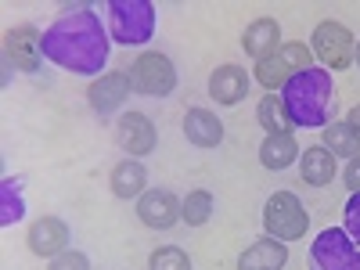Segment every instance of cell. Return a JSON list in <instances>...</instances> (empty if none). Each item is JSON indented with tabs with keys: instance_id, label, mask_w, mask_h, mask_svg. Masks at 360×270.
<instances>
[{
	"instance_id": "1",
	"label": "cell",
	"mask_w": 360,
	"mask_h": 270,
	"mask_svg": "<svg viewBox=\"0 0 360 270\" xmlns=\"http://www.w3.org/2000/svg\"><path fill=\"white\" fill-rule=\"evenodd\" d=\"M108 54H112L108 25H101V18L90 8H76L44 29V58L65 72L105 76L101 69L108 65Z\"/></svg>"
},
{
	"instance_id": "2",
	"label": "cell",
	"mask_w": 360,
	"mask_h": 270,
	"mask_svg": "<svg viewBox=\"0 0 360 270\" xmlns=\"http://www.w3.org/2000/svg\"><path fill=\"white\" fill-rule=\"evenodd\" d=\"M281 105H285V115H288L292 130H324L328 123H335L339 94H335L332 72L317 69V65L299 72L295 79L285 83Z\"/></svg>"
},
{
	"instance_id": "3",
	"label": "cell",
	"mask_w": 360,
	"mask_h": 270,
	"mask_svg": "<svg viewBox=\"0 0 360 270\" xmlns=\"http://www.w3.org/2000/svg\"><path fill=\"white\" fill-rule=\"evenodd\" d=\"M108 37L112 44L141 47L155 37V4L152 0H112L108 4Z\"/></svg>"
},
{
	"instance_id": "4",
	"label": "cell",
	"mask_w": 360,
	"mask_h": 270,
	"mask_svg": "<svg viewBox=\"0 0 360 270\" xmlns=\"http://www.w3.org/2000/svg\"><path fill=\"white\" fill-rule=\"evenodd\" d=\"M307 69H314V51H310V44L288 40V44H281L270 58L256 62V83L266 90V94H281L285 83L295 79L299 72H307Z\"/></svg>"
},
{
	"instance_id": "5",
	"label": "cell",
	"mask_w": 360,
	"mask_h": 270,
	"mask_svg": "<svg viewBox=\"0 0 360 270\" xmlns=\"http://www.w3.org/2000/svg\"><path fill=\"white\" fill-rule=\"evenodd\" d=\"M263 231L278 242H299L310 231V213L292 191H274L263 205Z\"/></svg>"
},
{
	"instance_id": "6",
	"label": "cell",
	"mask_w": 360,
	"mask_h": 270,
	"mask_svg": "<svg viewBox=\"0 0 360 270\" xmlns=\"http://www.w3.org/2000/svg\"><path fill=\"white\" fill-rule=\"evenodd\" d=\"M127 76H130L134 94H144V98H169L176 90V65L162 51H144Z\"/></svg>"
},
{
	"instance_id": "7",
	"label": "cell",
	"mask_w": 360,
	"mask_h": 270,
	"mask_svg": "<svg viewBox=\"0 0 360 270\" xmlns=\"http://www.w3.org/2000/svg\"><path fill=\"white\" fill-rule=\"evenodd\" d=\"M310 51L314 58L324 65V69H332V72H342L353 65V54H356V37L349 33V29L342 22H321L314 29V37H310Z\"/></svg>"
},
{
	"instance_id": "8",
	"label": "cell",
	"mask_w": 360,
	"mask_h": 270,
	"mask_svg": "<svg viewBox=\"0 0 360 270\" xmlns=\"http://www.w3.org/2000/svg\"><path fill=\"white\" fill-rule=\"evenodd\" d=\"M310 270H360V245L346 227H328L310 245Z\"/></svg>"
},
{
	"instance_id": "9",
	"label": "cell",
	"mask_w": 360,
	"mask_h": 270,
	"mask_svg": "<svg viewBox=\"0 0 360 270\" xmlns=\"http://www.w3.org/2000/svg\"><path fill=\"white\" fill-rule=\"evenodd\" d=\"M4 65L18 72H40L44 65V33L37 25H15L4 37Z\"/></svg>"
},
{
	"instance_id": "10",
	"label": "cell",
	"mask_w": 360,
	"mask_h": 270,
	"mask_svg": "<svg viewBox=\"0 0 360 270\" xmlns=\"http://www.w3.org/2000/svg\"><path fill=\"white\" fill-rule=\"evenodd\" d=\"M115 144H119V152H127V159L152 155L159 144V130L144 112H123L115 123Z\"/></svg>"
},
{
	"instance_id": "11",
	"label": "cell",
	"mask_w": 360,
	"mask_h": 270,
	"mask_svg": "<svg viewBox=\"0 0 360 270\" xmlns=\"http://www.w3.org/2000/svg\"><path fill=\"white\" fill-rule=\"evenodd\" d=\"M137 220L152 231H169L180 220V198L169 188H148L137 198Z\"/></svg>"
},
{
	"instance_id": "12",
	"label": "cell",
	"mask_w": 360,
	"mask_h": 270,
	"mask_svg": "<svg viewBox=\"0 0 360 270\" xmlns=\"http://www.w3.org/2000/svg\"><path fill=\"white\" fill-rule=\"evenodd\" d=\"M25 242H29V252L33 256L54 259V256H62L69 249L72 231H69V224L62 217H40V220H33V227H29Z\"/></svg>"
},
{
	"instance_id": "13",
	"label": "cell",
	"mask_w": 360,
	"mask_h": 270,
	"mask_svg": "<svg viewBox=\"0 0 360 270\" xmlns=\"http://www.w3.org/2000/svg\"><path fill=\"white\" fill-rule=\"evenodd\" d=\"M130 76L127 72H105V76H98L94 83L86 86V101H90V108H94L101 119H108V115H115L119 108L127 105V98H130Z\"/></svg>"
},
{
	"instance_id": "14",
	"label": "cell",
	"mask_w": 360,
	"mask_h": 270,
	"mask_svg": "<svg viewBox=\"0 0 360 270\" xmlns=\"http://www.w3.org/2000/svg\"><path fill=\"white\" fill-rule=\"evenodd\" d=\"M249 83L252 79L242 65H220V69H213V76H209V98H213L217 105H224V108H231L238 101H245Z\"/></svg>"
},
{
	"instance_id": "15",
	"label": "cell",
	"mask_w": 360,
	"mask_h": 270,
	"mask_svg": "<svg viewBox=\"0 0 360 270\" xmlns=\"http://www.w3.org/2000/svg\"><path fill=\"white\" fill-rule=\"evenodd\" d=\"M288 263V245L278 242V238H256V242L238 256V270H285Z\"/></svg>"
},
{
	"instance_id": "16",
	"label": "cell",
	"mask_w": 360,
	"mask_h": 270,
	"mask_svg": "<svg viewBox=\"0 0 360 270\" xmlns=\"http://www.w3.org/2000/svg\"><path fill=\"white\" fill-rule=\"evenodd\" d=\"M281 25L278 18H256L245 25V33H242V47L245 54L252 58V62H263V58H270L278 47H281Z\"/></svg>"
},
{
	"instance_id": "17",
	"label": "cell",
	"mask_w": 360,
	"mask_h": 270,
	"mask_svg": "<svg viewBox=\"0 0 360 270\" xmlns=\"http://www.w3.org/2000/svg\"><path fill=\"white\" fill-rule=\"evenodd\" d=\"M108 188H112L115 198H123V202L141 198V195L148 191V169H144V162H141V159L115 162L112 173H108Z\"/></svg>"
},
{
	"instance_id": "18",
	"label": "cell",
	"mask_w": 360,
	"mask_h": 270,
	"mask_svg": "<svg viewBox=\"0 0 360 270\" xmlns=\"http://www.w3.org/2000/svg\"><path fill=\"white\" fill-rule=\"evenodd\" d=\"M335 173H339V162L324 144H314L299 155V176H303V184H310V188H328L335 180Z\"/></svg>"
},
{
	"instance_id": "19",
	"label": "cell",
	"mask_w": 360,
	"mask_h": 270,
	"mask_svg": "<svg viewBox=\"0 0 360 270\" xmlns=\"http://www.w3.org/2000/svg\"><path fill=\"white\" fill-rule=\"evenodd\" d=\"M184 137L195 148H217V144H224V123L217 119V112H209V108H188Z\"/></svg>"
},
{
	"instance_id": "20",
	"label": "cell",
	"mask_w": 360,
	"mask_h": 270,
	"mask_svg": "<svg viewBox=\"0 0 360 270\" xmlns=\"http://www.w3.org/2000/svg\"><path fill=\"white\" fill-rule=\"evenodd\" d=\"M299 144H295V134L288 130V134H266L263 137V144H259V162L266 166V169H274V173H281V169H288L292 162H299Z\"/></svg>"
},
{
	"instance_id": "21",
	"label": "cell",
	"mask_w": 360,
	"mask_h": 270,
	"mask_svg": "<svg viewBox=\"0 0 360 270\" xmlns=\"http://www.w3.org/2000/svg\"><path fill=\"white\" fill-rule=\"evenodd\" d=\"M324 148L332 152L335 159L342 155V159H353V155H360V134L346 123V119H335V123H328L324 130Z\"/></svg>"
},
{
	"instance_id": "22",
	"label": "cell",
	"mask_w": 360,
	"mask_h": 270,
	"mask_svg": "<svg viewBox=\"0 0 360 270\" xmlns=\"http://www.w3.org/2000/svg\"><path fill=\"white\" fill-rule=\"evenodd\" d=\"M213 213H217V198L205 188L188 191V198L180 202V220H184L188 227H205L209 220H213Z\"/></svg>"
},
{
	"instance_id": "23",
	"label": "cell",
	"mask_w": 360,
	"mask_h": 270,
	"mask_svg": "<svg viewBox=\"0 0 360 270\" xmlns=\"http://www.w3.org/2000/svg\"><path fill=\"white\" fill-rule=\"evenodd\" d=\"M256 123H259L266 134H288V130H292L288 115H285V105H281V94L259 98V105H256Z\"/></svg>"
},
{
	"instance_id": "24",
	"label": "cell",
	"mask_w": 360,
	"mask_h": 270,
	"mask_svg": "<svg viewBox=\"0 0 360 270\" xmlns=\"http://www.w3.org/2000/svg\"><path fill=\"white\" fill-rule=\"evenodd\" d=\"M25 217V198H22V184L15 176H4V184H0V224L11 227Z\"/></svg>"
},
{
	"instance_id": "25",
	"label": "cell",
	"mask_w": 360,
	"mask_h": 270,
	"mask_svg": "<svg viewBox=\"0 0 360 270\" xmlns=\"http://www.w3.org/2000/svg\"><path fill=\"white\" fill-rule=\"evenodd\" d=\"M148 270H191V256L180 245H162L148 259Z\"/></svg>"
},
{
	"instance_id": "26",
	"label": "cell",
	"mask_w": 360,
	"mask_h": 270,
	"mask_svg": "<svg viewBox=\"0 0 360 270\" xmlns=\"http://www.w3.org/2000/svg\"><path fill=\"white\" fill-rule=\"evenodd\" d=\"M47 270H90V256L79 249H65L62 256H54L47 263Z\"/></svg>"
},
{
	"instance_id": "27",
	"label": "cell",
	"mask_w": 360,
	"mask_h": 270,
	"mask_svg": "<svg viewBox=\"0 0 360 270\" xmlns=\"http://www.w3.org/2000/svg\"><path fill=\"white\" fill-rule=\"evenodd\" d=\"M342 227H346V234L353 238V242L360 245V191L349 195V202L342 209Z\"/></svg>"
},
{
	"instance_id": "28",
	"label": "cell",
	"mask_w": 360,
	"mask_h": 270,
	"mask_svg": "<svg viewBox=\"0 0 360 270\" xmlns=\"http://www.w3.org/2000/svg\"><path fill=\"white\" fill-rule=\"evenodd\" d=\"M342 184H346V191H349V195H356V191H360V155L346 159V169H342Z\"/></svg>"
},
{
	"instance_id": "29",
	"label": "cell",
	"mask_w": 360,
	"mask_h": 270,
	"mask_svg": "<svg viewBox=\"0 0 360 270\" xmlns=\"http://www.w3.org/2000/svg\"><path fill=\"white\" fill-rule=\"evenodd\" d=\"M346 123H349V127H353V130L360 134V105H353V108H349V115H346Z\"/></svg>"
},
{
	"instance_id": "30",
	"label": "cell",
	"mask_w": 360,
	"mask_h": 270,
	"mask_svg": "<svg viewBox=\"0 0 360 270\" xmlns=\"http://www.w3.org/2000/svg\"><path fill=\"white\" fill-rule=\"evenodd\" d=\"M353 62H356V69H360V40H356V54H353Z\"/></svg>"
}]
</instances>
